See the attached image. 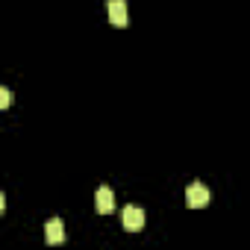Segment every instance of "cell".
Segmentation results:
<instances>
[{"label":"cell","instance_id":"cell-6","mask_svg":"<svg viewBox=\"0 0 250 250\" xmlns=\"http://www.w3.org/2000/svg\"><path fill=\"white\" fill-rule=\"evenodd\" d=\"M9 103H12V94H9V88H0V109H9Z\"/></svg>","mask_w":250,"mask_h":250},{"label":"cell","instance_id":"cell-1","mask_svg":"<svg viewBox=\"0 0 250 250\" xmlns=\"http://www.w3.org/2000/svg\"><path fill=\"white\" fill-rule=\"evenodd\" d=\"M209 200H212V191H209L203 183H191V186L186 188V203H188V209H203Z\"/></svg>","mask_w":250,"mask_h":250},{"label":"cell","instance_id":"cell-3","mask_svg":"<svg viewBox=\"0 0 250 250\" xmlns=\"http://www.w3.org/2000/svg\"><path fill=\"white\" fill-rule=\"evenodd\" d=\"M106 12H109V21L115 24V27H127V3L124 0H109L106 3Z\"/></svg>","mask_w":250,"mask_h":250},{"label":"cell","instance_id":"cell-5","mask_svg":"<svg viewBox=\"0 0 250 250\" xmlns=\"http://www.w3.org/2000/svg\"><path fill=\"white\" fill-rule=\"evenodd\" d=\"M97 212H100V215L115 212V194H112V188H106V186L97 191Z\"/></svg>","mask_w":250,"mask_h":250},{"label":"cell","instance_id":"cell-4","mask_svg":"<svg viewBox=\"0 0 250 250\" xmlns=\"http://www.w3.org/2000/svg\"><path fill=\"white\" fill-rule=\"evenodd\" d=\"M44 238H47V244H62V241H65V227H62L59 218H50V221H47Z\"/></svg>","mask_w":250,"mask_h":250},{"label":"cell","instance_id":"cell-2","mask_svg":"<svg viewBox=\"0 0 250 250\" xmlns=\"http://www.w3.org/2000/svg\"><path fill=\"white\" fill-rule=\"evenodd\" d=\"M121 221H124V229H127V232H142L145 229V209L127 206L124 215H121Z\"/></svg>","mask_w":250,"mask_h":250}]
</instances>
